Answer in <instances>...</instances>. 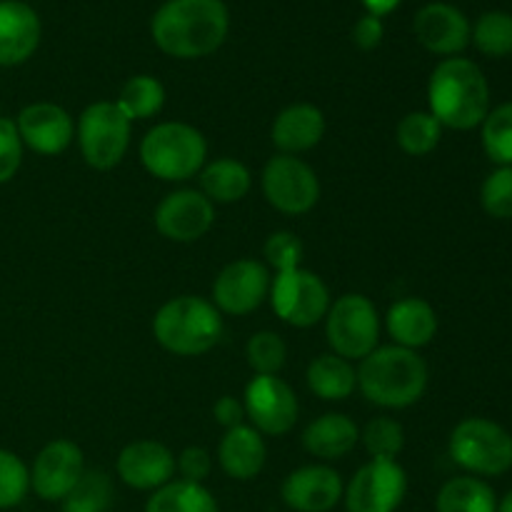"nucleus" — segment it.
Segmentation results:
<instances>
[{
  "label": "nucleus",
  "mask_w": 512,
  "mask_h": 512,
  "mask_svg": "<svg viewBox=\"0 0 512 512\" xmlns=\"http://www.w3.org/2000/svg\"><path fill=\"white\" fill-rule=\"evenodd\" d=\"M228 30L230 13L223 0H165L150 20L153 43L178 60L213 55Z\"/></svg>",
  "instance_id": "obj_1"
},
{
  "label": "nucleus",
  "mask_w": 512,
  "mask_h": 512,
  "mask_svg": "<svg viewBox=\"0 0 512 512\" xmlns=\"http://www.w3.org/2000/svg\"><path fill=\"white\" fill-rule=\"evenodd\" d=\"M430 113L443 128L473 130L490 113V85L480 65L468 58H445L428 80Z\"/></svg>",
  "instance_id": "obj_2"
},
{
  "label": "nucleus",
  "mask_w": 512,
  "mask_h": 512,
  "mask_svg": "<svg viewBox=\"0 0 512 512\" xmlns=\"http://www.w3.org/2000/svg\"><path fill=\"white\" fill-rule=\"evenodd\" d=\"M428 363L418 350L383 345L360 360L358 388L378 408L400 410L418 403L428 390Z\"/></svg>",
  "instance_id": "obj_3"
},
{
  "label": "nucleus",
  "mask_w": 512,
  "mask_h": 512,
  "mask_svg": "<svg viewBox=\"0 0 512 512\" xmlns=\"http://www.w3.org/2000/svg\"><path fill=\"white\" fill-rule=\"evenodd\" d=\"M223 313L200 295H180L168 300L153 318L158 345L180 358L210 353L223 338Z\"/></svg>",
  "instance_id": "obj_4"
},
{
  "label": "nucleus",
  "mask_w": 512,
  "mask_h": 512,
  "mask_svg": "<svg viewBox=\"0 0 512 512\" xmlns=\"http://www.w3.org/2000/svg\"><path fill=\"white\" fill-rule=\"evenodd\" d=\"M138 153L140 163L153 178L185 183L203 170L208 160V140L195 125L168 120L145 133Z\"/></svg>",
  "instance_id": "obj_5"
},
{
  "label": "nucleus",
  "mask_w": 512,
  "mask_h": 512,
  "mask_svg": "<svg viewBox=\"0 0 512 512\" xmlns=\"http://www.w3.org/2000/svg\"><path fill=\"white\" fill-rule=\"evenodd\" d=\"M450 458L473 475L495 478L512 468V435L488 418H465L450 433Z\"/></svg>",
  "instance_id": "obj_6"
},
{
  "label": "nucleus",
  "mask_w": 512,
  "mask_h": 512,
  "mask_svg": "<svg viewBox=\"0 0 512 512\" xmlns=\"http://www.w3.org/2000/svg\"><path fill=\"white\" fill-rule=\"evenodd\" d=\"M325 338L333 353L350 363L373 353L380 340V315L373 300L363 293L340 295L325 315Z\"/></svg>",
  "instance_id": "obj_7"
},
{
  "label": "nucleus",
  "mask_w": 512,
  "mask_h": 512,
  "mask_svg": "<svg viewBox=\"0 0 512 512\" xmlns=\"http://www.w3.org/2000/svg\"><path fill=\"white\" fill-rule=\"evenodd\" d=\"M130 120L115 100H98L80 113L75 125L80 155L95 170H113L130 148Z\"/></svg>",
  "instance_id": "obj_8"
},
{
  "label": "nucleus",
  "mask_w": 512,
  "mask_h": 512,
  "mask_svg": "<svg viewBox=\"0 0 512 512\" xmlns=\"http://www.w3.org/2000/svg\"><path fill=\"white\" fill-rule=\"evenodd\" d=\"M268 298L275 315L293 328H313L330 310L328 285L318 273L305 268L275 275Z\"/></svg>",
  "instance_id": "obj_9"
},
{
  "label": "nucleus",
  "mask_w": 512,
  "mask_h": 512,
  "mask_svg": "<svg viewBox=\"0 0 512 512\" xmlns=\"http://www.w3.org/2000/svg\"><path fill=\"white\" fill-rule=\"evenodd\" d=\"M260 185L265 200L283 215L310 213L320 200L318 173L298 155H273L265 163Z\"/></svg>",
  "instance_id": "obj_10"
},
{
  "label": "nucleus",
  "mask_w": 512,
  "mask_h": 512,
  "mask_svg": "<svg viewBox=\"0 0 512 512\" xmlns=\"http://www.w3.org/2000/svg\"><path fill=\"white\" fill-rule=\"evenodd\" d=\"M408 495V473L398 460H370L345 485L348 512H395Z\"/></svg>",
  "instance_id": "obj_11"
},
{
  "label": "nucleus",
  "mask_w": 512,
  "mask_h": 512,
  "mask_svg": "<svg viewBox=\"0 0 512 512\" xmlns=\"http://www.w3.org/2000/svg\"><path fill=\"white\" fill-rule=\"evenodd\" d=\"M245 418L260 435H288L298 423L300 405L293 388L278 375H255L245 385Z\"/></svg>",
  "instance_id": "obj_12"
},
{
  "label": "nucleus",
  "mask_w": 512,
  "mask_h": 512,
  "mask_svg": "<svg viewBox=\"0 0 512 512\" xmlns=\"http://www.w3.org/2000/svg\"><path fill=\"white\" fill-rule=\"evenodd\" d=\"M268 265L253 258H240L225 265L213 283V305L225 315H250L268 300L270 295Z\"/></svg>",
  "instance_id": "obj_13"
},
{
  "label": "nucleus",
  "mask_w": 512,
  "mask_h": 512,
  "mask_svg": "<svg viewBox=\"0 0 512 512\" xmlns=\"http://www.w3.org/2000/svg\"><path fill=\"white\" fill-rule=\"evenodd\" d=\"M85 473V455L73 440H50L30 468V490L45 503H63Z\"/></svg>",
  "instance_id": "obj_14"
},
{
  "label": "nucleus",
  "mask_w": 512,
  "mask_h": 512,
  "mask_svg": "<svg viewBox=\"0 0 512 512\" xmlns=\"http://www.w3.org/2000/svg\"><path fill=\"white\" fill-rule=\"evenodd\" d=\"M155 230L173 243H195L215 223V205L200 190H173L153 213Z\"/></svg>",
  "instance_id": "obj_15"
},
{
  "label": "nucleus",
  "mask_w": 512,
  "mask_h": 512,
  "mask_svg": "<svg viewBox=\"0 0 512 512\" xmlns=\"http://www.w3.org/2000/svg\"><path fill=\"white\" fill-rule=\"evenodd\" d=\"M470 20L450 3H428L415 13L413 33L428 53L455 58L470 45Z\"/></svg>",
  "instance_id": "obj_16"
},
{
  "label": "nucleus",
  "mask_w": 512,
  "mask_h": 512,
  "mask_svg": "<svg viewBox=\"0 0 512 512\" xmlns=\"http://www.w3.org/2000/svg\"><path fill=\"white\" fill-rule=\"evenodd\" d=\"M25 148L40 155H60L75 140V123L65 108L55 103H30L15 118Z\"/></svg>",
  "instance_id": "obj_17"
},
{
  "label": "nucleus",
  "mask_w": 512,
  "mask_h": 512,
  "mask_svg": "<svg viewBox=\"0 0 512 512\" xmlns=\"http://www.w3.org/2000/svg\"><path fill=\"white\" fill-rule=\"evenodd\" d=\"M345 485L328 465H305L283 480V503L295 512H330L343 500Z\"/></svg>",
  "instance_id": "obj_18"
},
{
  "label": "nucleus",
  "mask_w": 512,
  "mask_h": 512,
  "mask_svg": "<svg viewBox=\"0 0 512 512\" xmlns=\"http://www.w3.org/2000/svg\"><path fill=\"white\" fill-rule=\"evenodd\" d=\"M118 478L133 490H158L175 475V455L158 440H135L118 455Z\"/></svg>",
  "instance_id": "obj_19"
},
{
  "label": "nucleus",
  "mask_w": 512,
  "mask_h": 512,
  "mask_svg": "<svg viewBox=\"0 0 512 512\" xmlns=\"http://www.w3.org/2000/svg\"><path fill=\"white\" fill-rule=\"evenodd\" d=\"M43 25L23 0H0V68H13L33 58Z\"/></svg>",
  "instance_id": "obj_20"
},
{
  "label": "nucleus",
  "mask_w": 512,
  "mask_h": 512,
  "mask_svg": "<svg viewBox=\"0 0 512 512\" xmlns=\"http://www.w3.org/2000/svg\"><path fill=\"white\" fill-rule=\"evenodd\" d=\"M325 115L313 103H295L273 120L270 140L283 155L308 153L325 138Z\"/></svg>",
  "instance_id": "obj_21"
},
{
  "label": "nucleus",
  "mask_w": 512,
  "mask_h": 512,
  "mask_svg": "<svg viewBox=\"0 0 512 512\" xmlns=\"http://www.w3.org/2000/svg\"><path fill=\"white\" fill-rule=\"evenodd\" d=\"M268 460V445L253 425H235L225 430L218 445V463L233 480H253L263 473Z\"/></svg>",
  "instance_id": "obj_22"
},
{
  "label": "nucleus",
  "mask_w": 512,
  "mask_h": 512,
  "mask_svg": "<svg viewBox=\"0 0 512 512\" xmlns=\"http://www.w3.org/2000/svg\"><path fill=\"white\" fill-rule=\"evenodd\" d=\"M385 328L393 338V345L420 350L433 343L435 333H438V313L428 300L403 298L390 305L388 315H385Z\"/></svg>",
  "instance_id": "obj_23"
},
{
  "label": "nucleus",
  "mask_w": 512,
  "mask_h": 512,
  "mask_svg": "<svg viewBox=\"0 0 512 512\" xmlns=\"http://www.w3.org/2000/svg\"><path fill=\"white\" fill-rule=\"evenodd\" d=\"M360 443V428L343 413H325L305 428L303 448L320 460H340Z\"/></svg>",
  "instance_id": "obj_24"
},
{
  "label": "nucleus",
  "mask_w": 512,
  "mask_h": 512,
  "mask_svg": "<svg viewBox=\"0 0 512 512\" xmlns=\"http://www.w3.org/2000/svg\"><path fill=\"white\" fill-rule=\"evenodd\" d=\"M200 193L213 205H230L243 200L253 188L248 165L235 158H215L200 170Z\"/></svg>",
  "instance_id": "obj_25"
},
{
  "label": "nucleus",
  "mask_w": 512,
  "mask_h": 512,
  "mask_svg": "<svg viewBox=\"0 0 512 512\" xmlns=\"http://www.w3.org/2000/svg\"><path fill=\"white\" fill-rule=\"evenodd\" d=\"M308 380L310 393L318 395L320 400H328V403H343L358 388V370L353 368V363L335 353L318 355L313 363L308 365Z\"/></svg>",
  "instance_id": "obj_26"
},
{
  "label": "nucleus",
  "mask_w": 512,
  "mask_h": 512,
  "mask_svg": "<svg viewBox=\"0 0 512 512\" xmlns=\"http://www.w3.org/2000/svg\"><path fill=\"white\" fill-rule=\"evenodd\" d=\"M435 510L438 512H495L498 510V498L493 488L485 480L463 475L453 478L440 488L435 498Z\"/></svg>",
  "instance_id": "obj_27"
},
{
  "label": "nucleus",
  "mask_w": 512,
  "mask_h": 512,
  "mask_svg": "<svg viewBox=\"0 0 512 512\" xmlns=\"http://www.w3.org/2000/svg\"><path fill=\"white\" fill-rule=\"evenodd\" d=\"M145 512H218V500L205 485L170 480L163 488L153 490Z\"/></svg>",
  "instance_id": "obj_28"
},
{
  "label": "nucleus",
  "mask_w": 512,
  "mask_h": 512,
  "mask_svg": "<svg viewBox=\"0 0 512 512\" xmlns=\"http://www.w3.org/2000/svg\"><path fill=\"white\" fill-rule=\"evenodd\" d=\"M115 105L130 123L155 118L165 105V88L153 75H133L120 88Z\"/></svg>",
  "instance_id": "obj_29"
},
{
  "label": "nucleus",
  "mask_w": 512,
  "mask_h": 512,
  "mask_svg": "<svg viewBox=\"0 0 512 512\" xmlns=\"http://www.w3.org/2000/svg\"><path fill=\"white\" fill-rule=\"evenodd\" d=\"M440 138H443V125L430 110H413L395 125V140H398L400 150L413 158L433 153L440 145Z\"/></svg>",
  "instance_id": "obj_30"
},
{
  "label": "nucleus",
  "mask_w": 512,
  "mask_h": 512,
  "mask_svg": "<svg viewBox=\"0 0 512 512\" xmlns=\"http://www.w3.org/2000/svg\"><path fill=\"white\" fill-rule=\"evenodd\" d=\"M470 43L488 58H508L512 55V15L505 10L480 15L470 30Z\"/></svg>",
  "instance_id": "obj_31"
},
{
  "label": "nucleus",
  "mask_w": 512,
  "mask_h": 512,
  "mask_svg": "<svg viewBox=\"0 0 512 512\" xmlns=\"http://www.w3.org/2000/svg\"><path fill=\"white\" fill-rule=\"evenodd\" d=\"M113 505V483L103 470H85L75 488L65 495L63 512H108Z\"/></svg>",
  "instance_id": "obj_32"
},
{
  "label": "nucleus",
  "mask_w": 512,
  "mask_h": 512,
  "mask_svg": "<svg viewBox=\"0 0 512 512\" xmlns=\"http://www.w3.org/2000/svg\"><path fill=\"white\" fill-rule=\"evenodd\" d=\"M483 150L498 168L512 165V100L490 110L488 118L480 125Z\"/></svg>",
  "instance_id": "obj_33"
},
{
  "label": "nucleus",
  "mask_w": 512,
  "mask_h": 512,
  "mask_svg": "<svg viewBox=\"0 0 512 512\" xmlns=\"http://www.w3.org/2000/svg\"><path fill=\"white\" fill-rule=\"evenodd\" d=\"M360 443L368 450L370 460H395L405 448V430L395 418L380 415L365 425Z\"/></svg>",
  "instance_id": "obj_34"
},
{
  "label": "nucleus",
  "mask_w": 512,
  "mask_h": 512,
  "mask_svg": "<svg viewBox=\"0 0 512 512\" xmlns=\"http://www.w3.org/2000/svg\"><path fill=\"white\" fill-rule=\"evenodd\" d=\"M245 358L255 375H278L288 363V345L273 330H260L245 345Z\"/></svg>",
  "instance_id": "obj_35"
},
{
  "label": "nucleus",
  "mask_w": 512,
  "mask_h": 512,
  "mask_svg": "<svg viewBox=\"0 0 512 512\" xmlns=\"http://www.w3.org/2000/svg\"><path fill=\"white\" fill-rule=\"evenodd\" d=\"M30 490V470L10 450L0 448V510H10L25 500Z\"/></svg>",
  "instance_id": "obj_36"
},
{
  "label": "nucleus",
  "mask_w": 512,
  "mask_h": 512,
  "mask_svg": "<svg viewBox=\"0 0 512 512\" xmlns=\"http://www.w3.org/2000/svg\"><path fill=\"white\" fill-rule=\"evenodd\" d=\"M263 255L268 270H275V275L288 273V270L303 268L305 245L290 230H278V233L268 235V240L263 245Z\"/></svg>",
  "instance_id": "obj_37"
},
{
  "label": "nucleus",
  "mask_w": 512,
  "mask_h": 512,
  "mask_svg": "<svg viewBox=\"0 0 512 512\" xmlns=\"http://www.w3.org/2000/svg\"><path fill=\"white\" fill-rule=\"evenodd\" d=\"M480 205L495 220L512 218V165L495 168L480 188Z\"/></svg>",
  "instance_id": "obj_38"
},
{
  "label": "nucleus",
  "mask_w": 512,
  "mask_h": 512,
  "mask_svg": "<svg viewBox=\"0 0 512 512\" xmlns=\"http://www.w3.org/2000/svg\"><path fill=\"white\" fill-rule=\"evenodd\" d=\"M23 140H20L15 120L0 118V185L10 183L23 163Z\"/></svg>",
  "instance_id": "obj_39"
},
{
  "label": "nucleus",
  "mask_w": 512,
  "mask_h": 512,
  "mask_svg": "<svg viewBox=\"0 0 512 512\" xmlns=\"http://www.w3.org/2000/svg\"><path fill=\"white\" fill-rule=\"evenodd\" d=\"M175 470L180 473V480L203 485L210 478V470H213V455L200 448V445H190L175 458Z\"/></svg>",
  "instance_id": "obj_40"
},
{
  "label": "nucleus",
  "mask_w": 512,
  "mask_h": 512,
  "mask_svg": "<svg viewBox=\"0 0 512 512\" xmlns=\"http://www.w3.org/2000/svg\"><path fill=\"white\" fill-rule=\"evenodd\" d=\"M353 43L358 45L360 50H375L385 38V25L383 18H375V15H363L358 23L353 25V33H350Z\"/></svg>",
  "instance_id": "obj_41"
},
{
  "label": "nucleus",
  "mask_w": 512,
  "mask_h": 512,
  "mask_svg": "<svg viewBox=\"0 0 512 512\" xmlns=\"http://www.w3.org/2000/svg\"><path fill=\"white\" fill-rule=\"evenodd\" d=\"M213 418L215 423L223 425L225 430L235 428V425H243L245 420L243 403H240L238 398H233V395H223V398L213 405Z\"/></svg>",
  "instance_id": "obj_42"
},
{
  "label": "nucleus",
  "mask_w": 512,
  "mask_h": 512,
  "mask_svg": "<svg viewBox=\"0 0 512 512\" xmlns=\"http://www.w3.org/2000/svg\"><path fill=\"white\" fill-rule=\"evenodd\" d=\"M403 0H363L368 15H375V18H383V15L393 13Z\"/></svg>",
  "instance_id": "obj_43"
},
{
  "label": "nucleus",
  "mask_w": 512,
  "mask_h": 512,
  "mask_svg": "<svg viewBox=\"0 0 512 512\" xmlns=\"http://www.w3.org/2000/svg\"><path fill=\"white\" fill-rule=\"evenodd\" d=\"M495 512H512V490H510V493H505V498L500 500L498 510H495Z\"/></svg>",
  "instance_id": "obj_44"
}]
</instances>
